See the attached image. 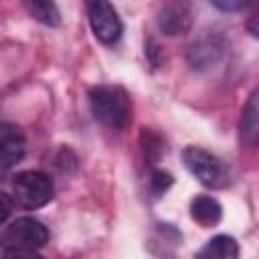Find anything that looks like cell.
Returning <instances> with one entry per match:
<instances>
[{
    "mask_svg": "<svg viewBox=\"0 0 259 259\" xmlns=\"http://www.w3.org/2000/svg\"><path fill=\"white\" fill-rule=\"evenodd\" d=\"M89 107L93 117L111 127L125 130L132 121V99L119 85H95L89 89Z\"/></svg>",
    "mask_w": 259,
    "mask_h": 259,
    "instance_id": "obj_1",
    "label": "cell"
},
{
    "mask_svg": "<svg viewBox=\"0 0 259 259\" xmlns=\"http://www.w3.org/2000/svg\"><path fill=\"white\" fill-rule=\"evenodd\" d=\"M182 162L188 172L208 188L217 190L229 184V168L223 164V160L198 146H186L182 150Z\"/></svg>",
    "mask_w": 259,
    "mask_h": 259,
    "instance_id": "obj_2",
    "label": "cell"
},
{
    "mask_svg": "<svg viewBox=\"0 0 259 259\" xmlns=\"http://www.w3.org/2000/svg\"><path fill=\"white\" fill-rule=\"evenodd\" d=\"M53 180L38 170H26L12 180V200L24 208H40L53 198Z\"/></svg>",
    "mask_w": 259,
    "mask_h": 259,
    "instance_id": "obj_3",
    "label": "cell"
},
{
    "mask_svg": "<svg viewBox=\"0 0 259 259\" xmlns=\"http://www.w3.org/2000/svg\"><path fill=\"white\" fill-rule=\"evenodd\" d=\"M87 18L93 34L103 45H113L121 36V30H123L121 18L117 16V10L109 2H103V0L87 2Z\"/></svg>",
    "mask_w": 259,
    "mask_h": 259,
    "instance_id": "obj_4",
    "label": "cell"
},
{
    "mask_svg": "<svg viewBox=\"0 0 259 259\" xmlns=\"http://www.w3.org/2000/svg\"><path fill=\"white\" fill-rule=\"evenodd\" d=\"M49 229L32 219V217H20L14 223H10V227L4 233V241L12 247V249H38L45 247L49 243Z\"/></svg>",
    "mask_w": 259,
    "mask_h": 259,
    "instance_id": "obj_5",
    "label": "cell"
},
{
    "mask_svg": "<svg viewBox=\"0 0 259 259\" xmlns=\"http://www.w3.org/2000/svg\"><path fill=\"white\" fill-rule=\"evenodd\" d=\"M24 134L12 123H0V180L24 156Z\"/></svg>",
    "mask_w": 259,
    "mask_h": 259,
    "instance_id": "obj_6",
    "label": "cell"
},
{
    "mask_svg": "<svg viewBox=\"0 0 259 259\" xmlns=\"http://www.w3.org/2000/svg\"><path fill=\"white\" fill-rule=\"evenodd\" d=\"M158 24L164 34H184L190 26V10L186 4H166L158 14Z\"/></svg>",
    "mask_w": 259,
    "mask_h": 259,
    "instance_id": "obj_7",
    "label": "cell"
},
{
    "mask_svg": "<svg viewBox=\"0 0 259 259\" xmlns=\"http://www.w3.org/2000/svg\"><path fill=\"white\" fill-rule=\"evenodd\" d=\"M194 259H239V245L231 235H217L200 247Z\"/></svg>",
    "mask_w": 259,
    "mask_h": 259,
    "instance_id": "obj_8",
    "label": "cell"
},
{
    "mask_svg": "<svg viewBox=\"0 0 259 259\" xmlns=\"http://www.w3.org/2000/svg\"><path fill=\"white\" fill-rule=\"evenodd\" d=\"M190 217L202 227H212L221 221L223 206L212 196H196L190 202Z\"/></svg>",
    "mask_w": 259,
    "mask_h": 259,
    "instance_id": "obj_9",
    "label": "cell"
},
{
    "mask_svg": "<svg viewBox=\"0 0 259 259\" xmlns=\"http://www.w3.org/2000/svg\"><path fill=\"white\" fill-rule=\"evenodd\" d=\"M257 136H259V107H257V91H253L241 115V140L247 146H255Z\"/></svg>",
    "mask_w": 259,
    "mask_h": 259,
    "instance_id": "obj_10",
    "label": "cell"
},
{
    "mask_svg": "<svg viewBox=\"0 0 259 259\" xmlns=\"http://www.w3.org/2000/svg\"><path fill=\"white\" fill-rule=\"evenodd\" d=\"M24 8L34 20L47 26H57L61 22V12L55 2H24Z\"/></svg>",
    "mask_w": 259,
    "mask_h": 259,
    "instance_id": "obj_11",
    "label": "cell"
},
{
    "mask_svg": "<svg viewBox=\"0 0 259 259\" xmlns=\"http://www.w3.org/2000/svg\"><path fill=\"white\" fill-rule=\"evenodd\" d=\"M172 182H174L172 174H170V172H166V170H162V168L152 170V172H150V178H148L150 190H152V194H156V196L164 194V192L172 186Z\"/></svg>",
    "mask_w": 259,
    "mask_h": 259,
    "instance_id": "obj_12",
    "label": "cell"
},
{
    "mask_svg": "<svg viewBox=\"0 0 259 259\" xmlns=\"http://www.w3.org/2000/svg\"><path fill=\"white\" fill-rule=\"evenodd\" d=\"M2 259H42L34 249H8Z\"/></svg>",
    "mask_w": 259,
    "mask_h": 259,
    "instance_id": "obj_13",
    "label": "cell"
},
{
    "mask_svg": "<svg viewBox=\"0 0 259 259\" xmlns=\"http://www.w3.org/2000/svg\"><path fill=\"white\" fill-rule=\"evenodd\" d=\"M210 4H212L214 8L227 10V12H231V10H243V8L249 6V2H245V0H212Z\"/></svg>",
    "mask_w": 259,
    "mask_h": 259,
    "instance_id": "obj_14",
    "label": "cell"
},
{
    "mask_svg": "<svg viewBox=\"0 0 259 259\" xmlns=\"http://www.w3.org/2000/svg\"><path fill=\"white\" fill-rule=\"evenodd\" d=\"M12 204H14L12 196H8L6 192L0 190V223H4L12 214Z\"/></svg>",
    "mask_w": 259,
    "mask_h": 259,
    "instance_id": "obj_15",
    "label": "cell"
}]
</instances>
